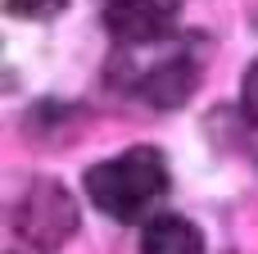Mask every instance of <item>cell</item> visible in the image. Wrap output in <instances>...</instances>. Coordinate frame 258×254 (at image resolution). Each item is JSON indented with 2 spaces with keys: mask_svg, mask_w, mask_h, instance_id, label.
<instances>
[{
  "mask_svg": "<svg viewBox=\"0 0 258 254\" xmlns=\"http://www.w3.org/2000/svg\"><path fill=\"white\" fill-rule=\"evenodd\" d=\"M168 191V164L154 145H132L86 173V195L118 223H141Z\"/></svg>",
  "mask_w": 258,
  "mask_h": 254,
  "instance_id": "cell-1",
  "label": "cell"
},
{
  "mask_svg": "<svg viewBox=\"0 0 258 254\" xmlns=\"http://www.w3.org/2000/svg\"><path fill=\"white\" fill-rule=\"evenodd\" d=\"M77 227H82L77 200L68 195V186H59V182H50V177L32 182V186L23 191L18 209H14V232H18V241H23L27 250H36V254H59L73 241Z\"/></svg>",
  "mask_w": 258,
  "mask_h": 254,
  "instance_id": "cell-2",
  "label": "cell"
},
{
  "mask_svg": "<svg viewBox=\"0 0 258 254\" xmlns=\"http://www.w3.org/2000/svg\"><path fill=\"white\" fill-rule=\"evenodd\" d=\"M177 23H181V0H113L104 9L109 36H118L127 45L163 41L177 32Z\"/></svg>",
  "mask_w": 258,
  "mask_h": 254,
  "instance_id": "cell-3",
  "label": "cell"
},
{
  "mask_svg": "<svg viewBox=\"0 0 258 254\" xmlns=\"http://www.w3.org/2000/svg\"><path fill=\"white\" fill-rule=\"evenodd\" d=\"M195 82H200V68L190 59H168L150 77H141V95L154 109H177V105H186L195 95Z\"/></svg>",
  "mask_w": 258,
  "mask_h": 254,
  "instance_id": "cell-4",
  "label": "cell"
},
{
  "mask_svg": "<svg viewBox=\"0 0 258 254\" xmlns=\"http://www.w3.org/2000/svg\"><path fill=\"white\" fill-rule=\"evenodd\" d=\"M141 254H204V236L190 218L181 214H163L145 227L141 236Z\"/></svg>",
  "mask_w": 258,
  "mask_h": 254,
  "instance_id": "cell-5",
  "label": "cell"
},
{
  "mask_svg": "<svg viewBox=\"0 0 258 254\" xmlns=\"http://www.w3.org/2000/svg\"><path fill=\"white\" fill-rule=\"evenodd\" d=\"M5 9L14 18H54L68 9V0H5Z\"/></svg>",
  "mask_w": 258,
  "mask_h": 254,
  "instance_id": "cell-6",
  "label": "cell"
},
{
  "mask_svg": "<svg viewBox=\"0 0 258 254\" xmlns=\"http://www.w3.org/2000/svg\"><path fill=\"white\" fill-rule=\"evenodd\" d=\"M245 118L258 127V64L245 73Z\"/></svg>",
  "mask_w": 258,
  "mask_h": 254,
  "instance_id": "cell-7",
  "label": "cell"
}]
</instances>
